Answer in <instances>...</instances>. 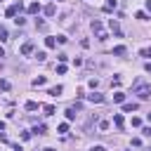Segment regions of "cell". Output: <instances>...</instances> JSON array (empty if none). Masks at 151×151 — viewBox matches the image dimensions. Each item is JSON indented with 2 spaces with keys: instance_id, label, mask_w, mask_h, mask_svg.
<instances>
[{
  "instance_id": "obj_1",
  "label": "cell",
  "mask_w": 151,
  "mask_h": 151,
  "mask_svg": "<svg viewBox=\"0 0 151 151\" xmlns=\"http://www.w3.org/2000/svg\"><path fill=\"white\" fill-rule=\"evenodd\" d=\"M134 94H137L139 99H149V97H151V85L144 83V80H137V83H134Z\"/></svg>"
},
{
  "instance_id": "obj_2",
  "label": "cell",
  "mask_w": 151,
  "mask_h": 151,
  "mask_svg": "<svg viewBox=\"0 0 151 151\" xmlns=\"http://www.w3.org/2000/svg\"><path fill=\"white\" fill-rule=\"evenodd\" d=\"M19 12H21V2H14V5H9V7L5 9V14H7V17H17Z\"/></svg>"
},
{
  "instance_id": "obj_3",
  "label": "cell",
  "mask_w": 151,
  "mask_h": 151,
  "mask_svg": "<svg viewBox=\"0 0 151 151\" xmlns=\"http://www.w3.org/2000/svg\"><path fill=\"white\" fill-rule=\"evenodd\" d=\"M109 28H111L118 38H123V31H120V26H118V21H116V19H111V21H109Z\"/></svg>"
},
{
  "instance_id": "obj_4",
  "label": "cell",
  "mask_w": 151,
  "mask_h": 151,
  "mask_svg": "<svg viewBox=\"0 0 151 151\" xmlns=\"http://www.w3.org/2000/svg\"><path fill=\"white\" fill-rule=\"evenodd\" d=\"M31 52H33V40H26L21 45V54H31Z\"/></svg>"
},
{
  "instance_id": "obj_5",
  "label": "cell",
  "mask_w": 151,
  "mask_h": 151,
  "mask_svg": "<svg viewBox=\"0 0 151 151\" xmlns=\"http://www.w3.org/2000/svg\"><path fill=\"white\" fill-rule=\"evenodd\" d=\"M87 99H90V101H94V104H101V101H104V94L92 92V94H87Z\"/></svg>"
},
{
  "instance_id": "obj_6",
  "label": "cell",
  "mask_w": 151,
  "mask_h": 151,
  "mask_svg": "<svg viewBox=\"0 0 151 151\" xmlns=\"http://www.w3.org/2000/svg\"><path fill=\"white\" fill-rule=\"evenodd\" d=\"M45 132H47V125H42V123H40V125H35V127L31 130V134H45Z\"/></svg>"
},
{
  "instance_id": "obj_7",
  "label": "cell",
  "mask_w": 151,
  "mask_h": 151,
  "mask_svg": "<svg viewBox=\"0 0 151 151\" xmlns=\"http://www.w3.org/2000/svg\"><path fill=\"white\" fill-rule=\"evenodd\" d=\"M90 26H92V31H94V33H101V31H104V26H101V21H99V19H94Z\"/></svg>"
},
{
  "instance_id": "obj_8",
  "label": "cell",
  "mask_w": 151,
  "mask_h": 151,
  "mask_svg": "<svg viewBox=\"0 0 151 151\" xmlns=\"http://www.w3.org/2000/svg\"><path fill=\"white\" fill-rule=\"evenodd\" d=\"M113 123H116V127H118V130H123V125H125V120H123V116H120V113H116V116H113Z\"/></svg>"
},
{
  "instance_id": "obj_9",
  "label": "cell",
  "mask_w": 151,
  "mask_h": 151,
  "mask_svg": "<svg viewBox=\"0 0 151 151\" xmlns=\"http://www.w3.org/2000/svg\"><path fill=\"white\" fill-rule=\"evenodd\" d=\"M116 7H118V2H116V0H106V5H104V12H113Z\"/></svg>"
},
{
  "instance_id": "obj_10",
  "label": "cell",
  "mask_w": 151,
  "mask_h": 151,
  "mask_svg": "<svg viewBox=\"0 0 151 151\" xmlns=\"http://www.w3.org/2000/svg\"><path fill=\"white\" fill-rule=\"evenodd\" d=\"M125 52H127V50H125V45H118V47H113V54H116V57H123Z\"/></svg>"
},
{
  "instance_id": "obj_11",
  "label": "cell",
  "mask_w": 151,
  "mask_h": 151,
  "mask_svg": "<svg viewBox=\"0 0 151 151\" xmlns=\"http://www.w3.org/2000/svg\"><path fill=\"white\" fill-rule=\"evenodd\" d=\"M61 90H64L61 85H54V87H50V94H52V97H59V94H61Z\"/></svg>"
},
{
  "instance_id": "obj_12",
  "label": "cell",
  "mask_w": 151,
  "mask_h": 151,
  "mask_svg": "<svg viewBox=\"0 0 151 151\" xmlns=\"http://www.w3.org/2000/svg\"><path fill=\"white\" fill-rule=\"evenodd\" d=\"M66 120H76V109H73V106L66 109Z\"/></svg>"
},
{
  "instance_id": "obj_13",
  "label": "cell",
  "mask_w": 151,
  "mask_h": 151,
  "mask_svg": "<svg viewBox=\"0 0 151 151\" xmlns=\"http://www.w3.org/2000/svg\"><path fill=\"white\" fill-rule=\"evenodd\" d=\"M28 12H31V14H38V12H40V5H38V2H31V5H28Z\"/></svg>"
},
{
  "instance_id": "obj_14",
  "label": "cell",
  "mask_w": 151,
  "mask_h": 151,
  "mask_svg": "<svg viewBox=\"0 0 151 151\" xmlns=\"http://www.w3.org/2000/svg\"><path fill=\"white\" fill-rule=\"evenodd\" d=\"M45 14H47V17H54V14H57V7H54V5H47V7H45Z\"/></svg>"
},
{
  "instance_id": "obj_15",
  "label": "cell",
  "mask_w": 151,
  "mask_h": 151,
  "mask_svg": "<svg viewBox=\"0 0 151 151\" xmlns=\"http://www.w3.org/2000/svg\"><path fill=\"white\" fill-rule=\"evenodd\" d=\"M45 47H57V38H45Z\"/></svg>"
},
{
  "instance_id": "obj_16",
  "label": "cell",
  "mask_w": 151,
  "mask_h": 151,
  "mask_svg": "<svg viewBox=\"0 0 151 151\" xmlns=\"http://www.w3.org/2000/svg\"><path fill=\"white\" fill-rule=\"evenodd\" d=\"M33 87H40V85H45V78L42 76H38V78H33V83H31Z\"/></svg>"
},
{
  "instance_id": "obj_17",
  "label": "cell",
  "mask_w": 151,
  "mask_h": 151,
  "mask_svg": "<svg viewBox=\"0 0 151 151\" xmlns=\"http://www.w3.org/2000/svg\"><path fill=\"white\" fill-rule=\"evenodd\" d=\"M123 111H137V104H132V101H127V104H123Z\"/></svg>"
},
{
  "instance_id": "obj_18",
  "label": "cell",
  "mask_w": 151,
  "mask_h": 151,
  "mask_svg": "<svg viewBox=\"0 0 151 151\" xmlns=\"http://www.w3.org/2000/svg\"><path fill=\"white\" fill-rule=\"evenodd\" d=\"M113 101L123 104V101H125V94H123V92H116V94H113Z\"/></svg>"
},
{
  "instance_id": "obj_19",
  "label": "cell",
  "mask_w": 151,
  "mask_h": 151,
  "mask_svg": "<svg viewBox=\"0 0 151 151\" xmlns=\"http://www.w3.org/2000/svg\"><path fill=\"white\" fill-rule=\"evenodd\" d=\"M42 111H45V116H52V113H54V106H52V104H45Z\"/></svg>"
},
{
  "instance_id": "obj_20",
  "label": "cell",
  "mask_w": 151,
  "mask_h": 151,
  "mask_svg": "<svg viewBox=\"0 0 151 151\" xmlns=\"http://www.w3.org/2000/svg\"><path fill=\"white\" fill-rule=\"evenodd\" d=\"M0 90H2V92H7V90H9V80H5V78H2V80H0Z\"/></svg>"
},
{
  "instance_id": "obj_21",
  "label": "cell",
  "mask_w": 151,
  "mask_h": 151,
  "mask_svg": "<svg viewBox=\"0 0 151 151\" xmlns=\"http://www.w3.org/2000/svg\"><path fill=\"white\" fill-rule=\"evenodd\" d=\"M139 54H142V57H146V59H151V47H144V50H139Z\"/></svg>"
},
{
  "instance_id": "obj_22",
  "label": "cell",
  "mask_w": 151,
  "mask_h": 151,
  "mask_svg": "<svg viewBox=\"0 0 151 151\" xmlns=\"http://www.w3.org/2000/svg\"><path fill=\"white\" fill-rule=\"evenodd\" d=\"M35 109H38L35 101H26V111H35Z\"/></svg>"
},
{
  "instance_id": "obj_23",
  "label": "cell",
  "mask_w": 151,
  "mask_h": 151,
  "mask_svg": "<svg viewBox=\"0 0 151 151\" xmlns=\"http://www.w3.org/2000/svg\"><path fill=\"white\" fill-rule=\"evenodd\" d=\"M35 28H38V31H45L47 24H45V21H35Z\"/></svg>"
},
{
  "instance_id": "obj_24",
  "label": "cell",
  "mask_w": 151,
  "mask_h": 151,
  "mask_svg": "<svg viewBox=\"0 0 151 151\" xmlns=\"http://www.w3.org/2000/svg\"><path fill=\"white\" fill-rule=\"evenodd\" d=\"M57 130H59V132H61V134H64V132H68V123H61V125H59V127H57Z\"/></svg>"
},
{
  "instance_id": "obj_25",
  "label": "cell",
  "mask_w": 151,
  "mask_h": 151,
  "mask_svg": "<svg viewBox=\"0 0 151 151\" xmlns=\"http://www.w3.org/2000/svg\"><path fill=\"white\" fill-rule=\"evenodd\" d=\"M35 59H38V61H45V59H47V54H45V52H38V54H35Z\"/></svg>"
},
{
  "instance_id": "obj_26",
  "label": "cell",
  "mask_w": 151,
  "mask_h": 151,
  "mask_svg": "<svg viewBox=\"0 0 151 151\" xmlns=\"http://www.w3.org/2000/svg\"><path fill=\"white\" fill-rule=\"evenodd\" d=\"M57 73H59V76H64V73H66V66H64V64H59V66H57Z\"/></svg>"
},
{
  "instance_id": "obj_27",
  "label": "cell",
  "mask_w": 151,
  "mask_h": 151,
  "mask_svg": "<svg viewBox=\"0 0 151 151\" xmlns=\"http://www.w3.org/2000/svg\"><path fill=\"white\" fill-rule=\"evenodd\" d=\"M0 40H9V35H7V31H5V28L0 31Z\"/></svg>"
},
{
  "instance_id": "obj_28",
  "label": "cell",
  "mask_w": 151,
  "mask_h": 151,
  "mask_svg": "<svg viewBox=\"0 0 151 151\" xmlns=\"http://www.w3.org/2000/svg\"><path fill=\"white\" fill-rule=\"evenodd\" d=\"M66 40H68V38H66V35H57V42H59V45H64V42H66Z\"/></svg>"
},
{
  "instance_id": "obj_29",
  "label": "cell",
  "mask_w": 151,
  "mask_h": 151,
  "mask_svg": "<svg viewBox=\"0 0 151 151\" xmlns=\"http://www.w3.org/2000/svg\"><path fill=\"white\" fill-rule=\"evenodd\" d=\"M111 85H113V87H118V85H120V76H116V78L111 80Z\"/></svg>"
},
{
  "instance_id": "obj_30",
  "label": "cell",
  "mask_w": 151,
  "mask_h": 151,
  "mask_svg": "<svg viewBox=\"0 0 151 151\" xmlns=\"http://www.w3.org/2000/svg\"><path fill=\"white\" fill-rule=\"evenodd\" d=\"M21 139H31V130H24L21 132Z\"/></svg>"
},
{
  "instance_id": "obj_31",
  "label": "cell",
  "mask_w": 151,
  "mask_h": 151,
  "mask_svg": "<svg viewBox=\"0 0 151 151\" xmlns=\"http://www.w3.org/2000/svg\"><path fill=\"white\" fill-rule=\"evenodd\" d=\"M90 151H106V149H104V146H101V144H97V146H92V149H90Z\"/></svg>"
},
{
  "instance_id": "obj_32",
  "label": "cell",
  "mask_w": 151,
  "mask_h": 151,
  "mask_svg": "<svg viewBox=\"0 0 151 151\" xmlns=\"http://www.w3.org/2000/svg\"><path fill=\"white\" fill-rule=\"evenodd\" d=\"M144 68H146V73H151V61H146V66H144Z\"/></svg>"
},
{
  "instance_id": "obj_33",
  "label": "cell",
  "mask_w": 151,
  "mask_h": 151,
  "mask_svg": "<svg viewBox=\"0 0 151 151\" xmlns=\"http://www.w3.org/2000/svg\"><path fill=\"white\" fill-rule=\"evenodd\" d=\"M146 9H149V12H151V0H146Z\"/></svg>"
},
{
  "instance_id": "obj_34",
  "label": "cell",
  "mask_w": 151,
  "mask_h": 151,
  "mask_svg": "<svg viewBox=\"0 0 151 151\" xmlns=\"http://www.w3.org/2000/svg\"><path fill=\"white\" fill-rule=\"evenodd\" d=\"M2 130H5V123H2V120H0V132H2Z\"/></svg>"
},
{
  "instance_id": "obj_35",
  "label": "cell",
  "mask_w": 151,
  "mask_h": 151,
  "mask_svg": "<svg viewBox=\"0 0 151 151\" xmlns=\"http://www.w3.org/2000/svg\"><path fill=\"white\" fill-rule=\"evenodd\" d=\"M0 57H5V52H2V47H0Z\"/></svg>"
},
{
  "instance_id": "obj_36",
  "label": "cell",
  "mask_w": 151,
  "mask_h": 151,
  "mask_svg": "<svg viewBox=\"0 0 151 151\" xmlns=\"http://www.w3.org/2000/svg\"><path fill=\"white\" fill-rule=\"evenodd\" d=\"M42 151H54V149H50V146H47V149H42Z\"/></svg>"
},
{
  "instance_id": "obj_37",
  "label": "cell",
  "mask_w": 151,
  "mask_h": 151,
  "mask_svg": "<svg viewBox=\"0 0 151 151\" xmlns=\"http://www.w3.org/2000/svg\"><path fill=\"white\" fill-rule=\"evenodd\" d=\"M149 120H151V113H149Z\"/></svg>"
},
{
  "instance_id": "obj_38",
  "label": "cell",
  "mask_w": 151,
  "mask_h": 151,
  "mask_svg": "<svg viewBox=\"0 0 151 151\" xmlns=\"http://www.w3.org/2000/svg\"><path fill=\"white\" fill-rule=\"evenodd\" d=\"M0 31H2V26H0Z\"/></svg>"
}]
</instances>
